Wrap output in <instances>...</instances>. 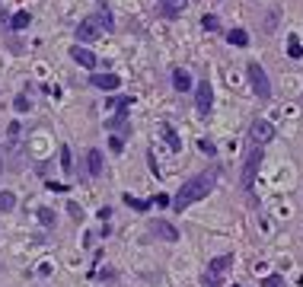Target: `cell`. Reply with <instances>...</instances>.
Masks as SVG:
<instances>
[{"instance_id": "e0dca14e", "label": "cell", "mask_w": 303, "mask_h": 287, "mask_svg": "<svg viewBox=\"0 0 303 287\" xmlns=\"http://www.w3.org/2000/svg\"><path fill=\"white\" fill-rule=\"evenodd\" d=\"M16 208V195H13V191H0V211H13Z\"/></svg>"}, {"instance_id": "9c48e42d", "label": "cell", "mask_w": 303, "mask_h": 287, "mask_svg": "<svg viewBox=\"0 0 303 287\" xmlns=\"http://www.w3.org/2000/svg\"><path fill=\"white\" fill-rule=\"evenodd\" d=\"M150 230L160 236V239H166V243H176V239H179V230H176L173 223H166V220H153Z\"/></svg>"}, {"instance_id": "d6986e66", "label": "cell", "mask_w": 303, "mask_h": 287, "mask_svg": "<svg viewBox=\"0 0 303 287\" xmlns=\"http://www.w3.org/2000/svg\"><path fill=\"white\" fill-rule=\"evenodd\" d=\"M29 19H32V16L26 13V10H19V13L10 19V26H13V29H26V26H29Z\"/></svg>"}, {"instance_id": "7c38bea8", "label": "cell", "mask_w": 303, "mask_h": 287, "mask_svg": "<svg viewBox=\"0 0 303 287\" xmlns=\"http://www.w3.org/2000/svg\"><path fill=\"white\" fill-rule=\"evenodd\" d=\"M173 87H176L179 93H188V90H191V77H188V70H182V67H176V70H173Z\"/></svg>"}, {"instance_id": "52a82bcc", "label": "cell", "mask_w": 303, "mask_h": 287, "mask_svg": "<svg viewBox=\"0 0 303 287\" xmlns=\"http://www.w3.org/2000/svg\"><path fill=\"white\" fill-rule=\"evenodd\" d=\"M249 137H252V144H265V140L274 137V128L265 122V118H256V122H252V128H249Z\"/></svg>"}, {"instance_id": "cb8c5ba5", "label": "cell", "mask_w": 303, "mask_h": 287, "mask_svg": "<svg viewBox=\"0 0 303 287\" xmlns=\"http://www.w3.org/2000/svg\"><path fill=\"white\" fill-rule=\"evenodd\" d=\"M198 147H201L204 153H208V157H214V153H217V150H214V144H211V140H198Z\"/></svg>"}, {"instance_id": "5bb4252c", "label": "cell", "mask_w": 303, "mask_h": 287, "mask_svg": "<svg viewBox=\"0 0 303 287\" xmlns=\"http://www.w3.org/2000/svg\"><path fill=\"white\" fill-rule=\"evenodd\" d=\"M125 205H128L131 211L144 214V211H150V208H153V201H141V198H134V195H125Z\"/></svg>"}, {"instance_id": "f546056e", "label": "cell", "mask_w": 303, "mask_h": 287, "mask_svg": "<svg viewBox=\"0 0 303 287\" xmlns=\"http://www.w3.org/2000/svg\"><path fill=\"white\" fill-rule=\"evenodd\" d=\"M179 4H185V0H179Z\"/></svg>"}, {"instance_id": "44dd1931", "label": "cell", "mask_w": 303, "mask_h": 287, "mask_svg": "<svg viewBox=\"0 0 303 287\" xmlns=\"http://www.w3.org/2000/svg\"><path fill=\"white\" fill-rule=\"evenodd\" d=\"M13 109H16V112H29V99H26V93H19V96H16Z\"/></svg>"}, {"instance_id": "ac0fdd59", "label": "cell", "mask_w": 303, "mask_h": 287, "mask_svg": "<svg viewBox=\"0 0 303 287\" xmlns=\"http://www.w3.org/2000/svg\"><path fill=\"white\" fill-rule=\"evenodd\" d=\"M61 166H64V173H67V176L74 173V157H70V147H67V144L61 147Z\"/></svg>"}, {"instance_id": "5b68a950", "label": "cell", "mask_w": 303, "mask_h": 287, "mask_svg": "<svg viewBox=\"0 0 303 287\" xmlns=\"http://www.w3.org/2000/svg\"><path fill=\"white\" fill-rule=\"evenodd\" d=\"M211 102H214L211 80H201V83H198V90H195V105H198V115H208V112H211Z\"/></svg>"}, {"instance_id": "484cf974", "label": "cell", "mask_w": 303, "mask_h": 287, "mask_svg": "<svg viewBox=\"0 0 303 287\" xmlns=\"http://www.w3.org/2000/svg\"><path fill=\"white\" fill-rule=\"evenodd\" d=\"M204 29H208V32L217 29V16H204Z\"/></svg>"}, {"instance_id": "9a60e30c", "label": "cell", "mask_w": 303, "mask_h": 287, "mask_svg": "<svg viewBox=\"0 0 303 287\" xmlns=\"http://www.w3.org/2000/svg\"><path fill=\"white\" fill-rule=\"evenodd\" d=\"M160 131H163V137H166L169 147H173V150H182V140H179V134H176V128H173V125H163Z\"/></svg>"}, {"instance_id": "8fae6325", "label": "cell", "mask_w": 303, "mask_h": 287, "mask_svg": "<svg viewBox=\"0 0 303 287\" xmlns=\"http://www.w3.org/2000/svg\"><path fill=\"white\" fill-rule=\"evenodd\" d=\"M87 169H90V176H93V179H99V176H102V150H96V147H93V150L87 153Z\"/></svg>"}, {"instance_id": "603a6c76", "label": "cell", "mask_w": 303, "mask_h": 287, "mask_svg": "<svg viewBox=\"0 0 303 287\" xmlns=\"http://www.w3.org/2000/svg\"><path fill=\"white\" fill-rule=\"evenodd\" d=\"M19 131H22V128H19V122H13V125L7 128V134H10V140H13V144L19 140Z\"/></svg>"}, {"instance_id": "2e32d148", "label": "cell", "mask_w": 303, "mask_h": 287, "mask_svg": "<svg viewBox=\"0 0 303 287\" xmlns=\"http://www.w3.org/2000/svg\"><path fill=\"white\" fill-rule=\"evenodd\" d=\"M287 54L294 58V61H300V58H303V45H300L297 35H287Z\"/></svg>"}, {"instance_id": "ba28073f", "label": "cell", "mask_w": 303, "mask_h": 287, "mask_svg": "<svg viewBox=\"0 0 303 287\" xmlns=\"http://www.w3.org/2000/svg\"><path fill=\"white\" fill-rule=\"evenodd\" d=\"M93 87L96 90H105V93H115L118 87H121V80H118V74H93Z\"/></svg>"}, {"instance_id": "d4e9b609", "label": "cell", "mask_w": 303, "mask_h": 287, "mask_svg": "<svg viewBox=\"0 0 303 287\" xmlns=\"http://www.w3.org/2000/svg\"><path fill=\"white\" fill-rule=\"evenodd\" d=\"M108 147H112L115 153H121V147H125V144H121V137H112V140H108Z\"/></svg>"}, {"instance_id": "3957f363", "label": "cell", "mask_w": 303, "mask_h": 287, "mask_svg": "<svg viewBox=\"0 0 303 287\" xmlns=\"http://www.w3.org/2000/svg\"><path fill=\"white\" fill-rule=\"evenodd\" d=\"M259 166H262V144L249 150L246 166H242V188H252L256 185V176H259Z\"/></svg>"}, {"instance_id": "277c9868", "label": "cell", "mask_w": 303, "mask_h": 287, "mask_svg": "<svg viewBox=\"0 0 303 287\" xmlns=\"http://www.w3.org/2000/svg\"><path fill=\"white\" fill-rule=\"evenodd\" d=\"M233 265V255H221V259H214L208 271H204V287H221V278H224V271Z\"/></svg>"}, {"instance_id": "7a4b0ae2", "label": "cell", "mask_w": 303, "mask_h": 287, "mask_svg": "<svg viewBox=\"0 0 303 287\" xmlns=\"http://www.w3.org/2000/svg\"><path fill=\"white\" fill-rule=\"evenodd\" d=\"M249 80H252V90H256L259 99L268 102V99H271V83H268V74H265V67H262L259 61L249 64Z\"/></svg>"}, {"instance_id": "8992f818", "label": "cell", "mask_w": 303, "mask_h": 287, "mask_svg": "<svg viewBox=\"0 0 303 287\" xmlns=\"http://www.w3.org/2000/svg\"><path fill=\"white\" fill-rule=\"evenodd\" d=\"M99 26H102V22H99V16H87V19H83L80 22V26H77V39L80 42H93V39H99Z\"/></svg>"}, {"instance_id": "ffe728a7", "label": "cell", "mask_w": 303, "mask_h": 287, "mask_svg": "<svg viewBox=\"0 0 303 287\" xmlns=\"http://www.w3.org/2000/svg\"><path fill=\"white\" fill-rule=\"evenodd\" d=\"M39 220H42V226H54V211L51 208H39Z\"/></svg>"}, {"instance_id": "7402d4cb", "label": "cell", "mask_w": 303, "mask_h": 287, "mask_svg": "<svg viewBox=\"0 0 303 287\" xmlns=\"http://www.w3.org/2000/svg\"><path fill=\"white\" fill-rule=\"evenodd\" d=\"M284 281H281V274H268V278L262 281V287H281Z\"/></svg>"}, {"instance_id": "6da1fadb", "label": "cell", "mask_w": 303, "mask_h": 287, "mask_svg": "<svg viewBox=\"0 0 303 287\" xmlns=\"http://www.w3.org/2000/svg\"><path fill=\"white\" fill-rule=\"evenodd\" d=\"M214 182H217V173H201V176H195V179H188V182L179 188V195L173 198V208L182 214L185 208L195 205V201L208 198L211 191H214Z\"/></svg>"}, {"instance_id": "30bf717a", "label": "cell", "mask_w": 303, "mask_h": 287, "mask_svg": "<svg viewBox=\"0 0 303 287\" xmlns=\"http://www.w3.org/2000/svg\"><path fill=\"white\" fill-rule=\"evenodd\" d=\"M70 58H74V61L80 64V67H96V54L90 51V48H80V45H74V48H70Z\"/></svg>"}, {"instance_id": "4fadbf2b", "label": "cell", "mask_w": 303, "mask_h": 287, "mask_svg": "<svg viewBox=\"0 0 303 287\" xmlns=\"http://www.w3.org/2000/svg\"><path fill=\"white\" fill-rule=\"evenodd\" d=\"M227 42L236 45V48H246L249 45V35H246V29H230L227 32Z\"/></svg>"}, {"instance_id": "4316f807", "label": "cell", "mask_w": 303, "mask_h": 287, "mask_svg": "<svg viewBox=\"0 0 303 287\" xmlns=\"http://www.w3.org/2000/svg\"><path fill=\"white\" fill-rule=\"evenodd\" d=\"M48 188H51V191H67V185H64V182H48Z\"/></svg>"}, {"instance_id": "83f0119b", "label": "cell", "mask_w": 303, "mask_h": 287, "mask_svg": "<svg viewBox=\"0 0 303 287\" xmlns=\"http://www.w3.org/2000/svg\"><path fill=\"white\" fill-rule=\"evenodd\" d=\"M153 205H156V208H166V205H169V198H166V195H156Z\"/></svg>"}, {"instance_id": "f1b7e54d", "label": "cell", "mask_w": 303, "mask_h": 287, "mask_svg": "<svg viewBox=\"0 0 303 287\" xmlns=\"http://www.w3.org/2000/svg\"><path fill=\"white\" fill-rule=\"evenodd\" d=\"M0 176H4V160H0Z\"/></svg>"}]
</instances>
